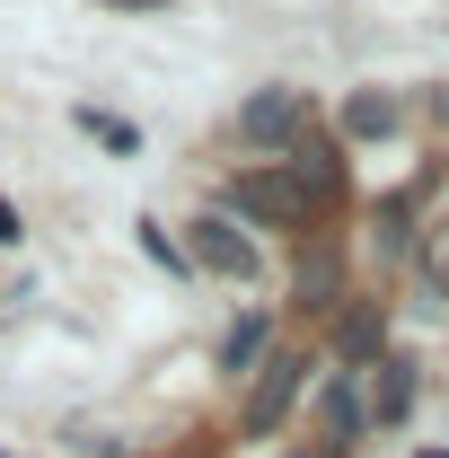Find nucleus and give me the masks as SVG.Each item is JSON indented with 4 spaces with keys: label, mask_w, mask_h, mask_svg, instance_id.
<instances>
[{
    "label": "nucleus",
    "mask_w": 449,
    "mask_h": 458,
    "mask_svg": "<svg viewBox=\"0 0 449 458\" xmlns=\"http://www.w3.org/2000/svg\"><path fill=\"white\" fill-rule=\"evenodd\" d=\"M300 388H309V361L300 352H265V370L247 379V405H238V423L265 441V432H282L291 423V405H300Z\"/></svg>",
    "instance_id": "1"
},
{
    "label": "nucleus",
    "mask_w": 449,
    "mask_h": 458,
    "mask_svg": "<svg viewBox=\"0 0 449 458\" xmlns=\"http://www.w3.org/2000/svg\"><path fill=\"white\" fill-rule=\"evenodd\" d=\"M229 203H238L256 229H309V203H300V185H291L282 168H238L229 176Z\"/></svg>",
    "instance_id": "2"
},
{
    "label": "nucleus",
    "mask_w": 449,
    "mask_h": 458,
    "mask_svg": "<svg viewBox=\"0 0 449 458\" xmlns=\"http://www.w3.org/2000/svg\"><path fill=\"white\" fill-rule=\"evenodd\" d=\"M300 132H309V89H256L238 106V141H256V150H291Z\"/></svg>",
    "instance_id": "3"
},
{
    "label": "nucleus",
    "mask_w": 449,
    "mask_h": 458,
    "mask_svg": "<svg viewBox=\"0 0 449 458\" xmlns=\"http://www.w3.org/2000/svg\"><path fill=\"white\" fill-rule=\"evenodd\" d=\"M185 256L203 265V274H229V283H256V238L229 221V212H203V221L185 229Z\"/></svg>",
    "instance_id": "4"
},
{
    "label": "nucleus",
    "mask_w": 449,
    "mask_h": 458,
    "mask_svg": "<svg viewBox=\"0 0 449 458\" xmlns=\"http://www.w3.org/2000/svg\"><path fill=\"white\" fill-rule=\"evenodd\" d=\"M282 159H291L282 176L300 185V203H309V212H318V203H335V194H343V159H335V141H318V132H300V141H291Z\"/></svg>",
    "instance_id": "5"
},
{
    "label": "nucleus",
    "mask_w": 449,
    "mask_h": 458,
    "mask_svg": "<svg viewBox=\"0 0 449 458\" xmlns=\"http://www.w3.org/2000/svg\"><path fill=\"white\" fill-rule=\"evenodd\" d=\"M318 423H326V450H343L361 423H370V397H361V370H335L318 388Z\"/></svg>",
    "instance_id": "6"
},
{
    "label": "nucleus",
    "mask_w": 449,
    "mask_h": 458,
    "mask_svg": "<svg viewBox=\"0 0 449 458\" xmlns=\"http://www.w3.org/2000/svg\"><path fill=\"white\" fill-rule=\"evenodd\" d=\"M335 352L343 361H388V309L379 300H352L335 318Z\"/></svg>",
    "instance_id": "7"
},
{
    "label": "nucleus",
    "mask_w": 449,
    "mask_h": 458,
    "mask_svg": "<svg viewBox=\"0 0 449 458\" xmlns=\"http://www.w3.org/2000/svg\"><path fill=\"white\" fill-rule=\"evenodd\" d=\"M265 352H274V318H256V309H247V318L229 327V344H221V370H229V379H256V370H265Z\"/></svg>",
    "instance_id": "8"
},
{
    "label": "nucleus",
    "mask_w": 449,
    "mask_h": 458,
    "mask_svg": "<svg viewBox=\"0 0 449 458\" xmlns=\"http://www.w3.org/2000/svg\"><path fill=\"white\" fill-rule=\"evenodd\" d=\"M405 414H414V361L388 352L379 379H370V423H405Z\"/></svg>",
    "instance_id": "9"
},
{
    "label": "nucleus",
    "mask_w": 449,
    "mask_h": 458,
    "mask_svg": "<svg viewBox=\"0 0 449 458\" xmlns=\"http://www.w3.org/2000/svg\"><path fill=\"white\" fill-rule=\"evenodd\" d=\"M300 300H309V309H335V300H343V265H335V247H326V238L300 256Z\"/></svg>",
    "instance_id": "10"
},
{
    "label": "nucleus",
    "mask_w": 449,
    "mask_h": 458,
    "mask_svg": "<svg viewBox=\"0 0 449 458\" xmlns=\"http://www.w3.org/2000/svg\"><path fill=\"white\" fill-rule=\"evenodd\" d=\"M343 132H352V141H388L396 132V98H379V89L343 98Z\"/></svg>",
    "instance_id": "11"
},
{
    "label": "nucleus",
    "mask_w": 449,
    "mask_h": 458,
    "mask_svg": "<svg viewBox=\"0 0 449 458\" xmlns=\"http://www.w3.org/2000/svg\"><path fill=\"white\" fill-rule=\"evenodd\" d=\"M414 203H423V185H405V194L379 203V229H370V238H379V256H405V238H414Z\"/></svg>",
    "instance_id": "12"
},
{
    "label": "nucleus",
    "mask_w": 449,
    "mask_h": 458,
    "mask_svg": "<svg viewBox=\"0 0 449 458\" xmlns=\"http://www.w3.org/2000/svg\"><path fill=\"white\" fill-rule=\"evenodd\" d=\"M80 123H89V132H97V141H106V150H132V141H141V132H132V123H123V114H97V106H80Z\"/></svg>",
    "instance_id": "13"
},
{
    "label": "nucleus",
    "mask_w": 449,
    "mask_h": 458,
    "mask_svg": "<svg viewBox=\"0 0 449 458\" xmlns=\"http://www.w3.org/2000/svg\"><path fill=\"white\" fill-rule=\"evenodd\" d=\"M141 256H159L168 274H185V265H194V256H185V247H176V238H168L159 221H141Z\"/></svg>",
    "instance_id": "14"
},
{
    "label": "nucleus",
    "mask_w": 449,
    "mask_h": 458,
    "mask_svg": "<svg viewBox=\"0 0 449 458\" xmlns=\"http://www.w3.org/2000/svg\"><path fill=\"white\" fill-rule=\"evenodd\" d=\"M27 229H18V212H9V194H0V247H18Z\"/></svg>",
    "instance_id": "15"
},
{
    "label": "nucleus",
    "mask_w": 449,
    "mask_h": 458,
    "mask_svg": "<svg viewBox=\"0 0 449 458\" xmlns=\"http://www.w3.org/2000/svg\"><path fill=\"white\" fill-rule=\"evenodd\" d=\"M432 300H441V309H449V256H441V265H432Z\"/></svg>",
    "instance_id": "16"
},
{
    "label": "nucleus",
    "mask_w": 449,
    "mask_h": 458,
    "mask_svg": "<svg viewBox=\"0 0 449 458\" xmlns=\"http://www.w3.org/2000/svg\"><path fill=\"white\" fill-rule=\"evenodd\" d=\"M106 9H168V0H106Z\"/></svg>",
    "instance_id": "17"
},
{
    "label": "nucleus",
    "mask_w": 449,
    "mask_h": 458,
    "mask_svg": "<svg viewBox=\"0 0 449 458\" xmlns=\"http://www.w3.org/2000/svg\"><path fill=\"white\" fill-rule=\"evenodd\" d=\"M300 458H343V450H300Z\"/></svg>",
    "instance_id": "18"
}]
</instances>
